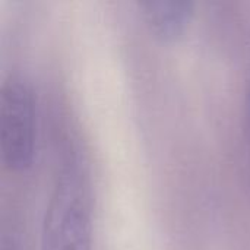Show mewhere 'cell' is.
<instances>
[{
	"instance_id": "cell-1",
	"label": "cell",
	"mask_w": 250,
	"mask_h": 250,
	"mask_svg": "<svg viewBox=\"0 0 250 250\" xmlns=\"http://www.w3.org/2000/svg\"><path fill=\"white\" fill-rule=\"evenodd\" d=\"M92 183L78 148L62 157L41 224V250H92Z\"/></svg>"
},
{
	"instance_id": "cell-2",
	"label": "cell",
	"mask_w": 250,
	"mask_h": 250,
	"mask_svg": "<svg viewBox=\"0 0 250 250\" xmlns=\"http://www.w3.org/2000/svg\"><path fill=\"white\" fill-rule=\"evenodd\" d=\"M37 149V101L31 82L10 73L0 89V151L12 173L28 171Z\"/></svg>"
},
{
	"instance_id": "cell-5",
	"label": "cell",
	"mask_w": 250,
	"mask_h": 250,
	"mask_svg": "<svg viewBox=\"0 0 250 250\" xmlns=\"http://www.w3.org/2000/svg\"><path fill=\"white\" fill-rule=\"evenodd\" d=\"M245 135H246V142H248L250 157V69L249 75H248V82H246V91H245Z\"/></svg>"
},
{
	"instance_id": "cell-4",
	"label": "cell",
	"mask_w": 250,
	"mask_h": 250,
	"mask_svg": "<svg viewBox=\"0 0 250 250\" xmlns=\"http://www.w3.org/2000/svg\"><path fill=\"white\" fill-rule=\"evenodd\" d=\"M0 250H25L22 231L16 223H4L0 236Z\"/></svg>"
},
{
	"instance_id": "cell-3",
	"label": "cell",
	"mask_w": 250,
	"mask_h": 250,
	"mask_svg": "<svg viewBox=\"0 0 250 250\" xmlns=\"http://www.w3.org/2000/svg\"><path fill=\"white\" fill-rule=\"evenodd\" d=\"M141 16L149 32L163 42L180 40L189 29L196 4L190 0L138 1Z\"/></svg>"
}]
</instances>
